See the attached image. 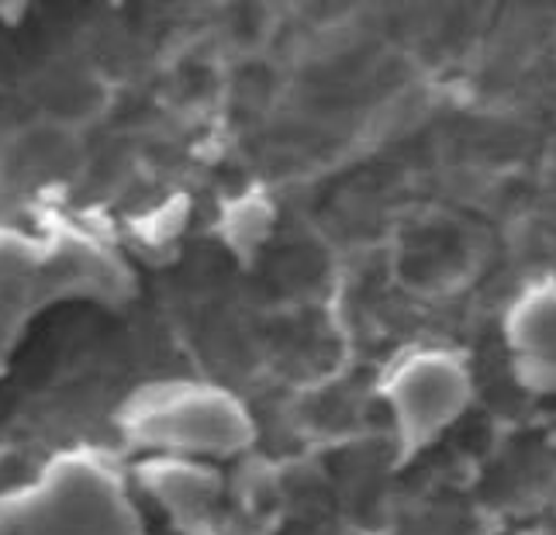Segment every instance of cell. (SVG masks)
<instances>
[{
	"instance_id": "6da1fadb",
	"label": "cell",
	"mask_w": 556,
	"mask_h": 535,
	"mask_svg": "<svg viewBox=\"0 0 556 535\" xmlns=\"http://www.w3.org/2000/svg\"><path fill=\"white\" fill-rule=\"evenodd\" d=\"M131 294V266L90 228L66 218L35 232L0 225V377L42 311L63 301L122 304Z\"/></svg>"
},
{
	"instance_id": "7a4b0ae2",
	"label": "cell",
	"mask_w": 556,
	"mask_h": 535,
	"mask_svg": "<svg viewBox=\"0 0 556 535\" xmlns=\"http://www.w3.org/2000/svg\"><path fill=\"white\" fill-rule=\"evenodd\" d=\"M0 535H149L118 460L93 446L55 453L31 481L0 491Z\"/></svg>"
},
{
	"instance_id": "3957f363",
	"label": "cell",
	"mask_w": 556,
	"mask_h": 535,
	"mask_svg": "<svg viewBox=\"0 0 556 535\" xmlns=\"http://www.w3.org/2000/svg\"><path fill=\"white\" fill-rule=\"evenodd\" d=\"M122 438L146 456L228 460L253 446V415L236 394L201 380L146 384L118 408Z\"/></svg>"
},
{
	"instance_id": "277c9868",
	"label": "cell",
	"mask_w": 556,
	"mask_h": 535,
	"mask_svg": "<svg viewBox=\"0 0 556 535\" xmlns=\"http://www.w3.org/2000/svg\"><path fill=\"white\" fill-rule=\"evenodd\" d=\"M467 373L456 359L443 353L412 356L388 380V400L397 418V435L405 456L429 446L459 415L467 400Z\"/></svg>"
},
{
	"instance_id": "5b68a950",
	"label": "cell",
	"mask_w": 556,
	"mask_h": 535,
	"mask_svg": "<svg viewBox=\"0 0 556 535\" xmlns=\"http://www.w3.org/2000/svg\"><path fill=\"white\" fill-rule=\"evenodd\" d=\"M139 487L156 501L177 532L184 535H215L222 505V473L207 460L187 456H146L136 467Z\"/></svg>"
},
{
	"instance_id": "8992f818",
	"label": "cell",
	"mask_w": 556,
	"mask_h": 535,
	"mask_svg": "<svg viewBox=\"0 0 556 535\" xmlns=\"http://www.w3.org/2000/svg\"><path fill=\"white\" fill-rule=\"evenodd\" d=\"M28 4V0H8V8H11V14L17 11V8H25Z\"/></svg>"
},
{
	"instance_id": "52a82bcc",
	"label": "cell",
	"mask_w": 556,
	"mask_h": 535,
	"mask_svg": "<svg viewBox=\"0 0 556 535\" xmlns=\"http://www.w3.org/2000/svg\"><path fill=\"white\" fill-rule=\"evenodd\" d=\"M0 14H11V8H8V0H0Z\"/></svg>"
}]
</instances>
